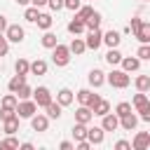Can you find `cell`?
I'll list each match as a JSON object with an SVG mask.
<instances>
[{
  "mask_svg": "<svg viewBox=\"0 0 150 150\" xmlns=\"http://www.w3.org/2000/svg\"><path fill=\"white\" fill-rule=\"evenodd\" d=\"M16 2H19V5H28L30 0H16Z\"/></svg>",
  "mask_w": 150,
  "mask_h": 150,
  "instance_id": "cell-52",
  "label": "cell"
},
{
  "mask_svg": "<svg viewBox=\"0 0 150 150\" xmlns=\"http://www.w3.org/2000/svg\"><path fill=\"white\" fill-rule=\"evenodd\" d=\"M5 38H7V42H23V38H26V30L19 26V23H7V28H5Z\"/></svg>",
  "mask_w": 150,
  "mask_h": 150,
  "instance_id": "cell-4",
  "label": "cell"
},
{
  "mask_svg": "<svg viewBox=\"0 0 150 150\" xmlns=\"http://www.w3.org/2000/svg\"><path fill=\"white\" fill-rule=\"evenodd\" d=\"M91 120H94V112H91V108H87V105H82V103H80V108L75 110V122L89 124Z\"/></svg>",
  "mask_w": 150,
  "mask_h": 150,
  "instance_id": "cell-11",
  "label": "cell"
},
{
  "mask_svg": "<svg viewBox=\"0 0 150 150\" xmlns=\"http://www.w3.org/2000/svg\"><path fill=\"white\" fill-rule=\"evenodd\" d=\"M68 49H70V54L80 56V54H84V52H87V45H84V40H82V38H73V42L68 45Z\"/></svg>",
  "mask_w": 150,
  "mask_h": 150,
  "instance_id": "cell-22",
  "label": "cell"
},
{
  "mask_svg": "<svg viewBox=\"0 0 150 150\" xmlns=\"http://www.w3.org/2000/svg\"><path fill=\"white\" fill-rule=\"evenodd\" d=\"M115 150H131V143L129 141H117L115 143Z\"/></svg>",
  "mask_w": 150,
  "mask_h": 150,
  "instance_id": "cell-46",
  "label": "cell"
},
{
  "mask_svg": "<svg viewBox=\"0 0 150 150\" xmlns=\"http://www.w3.org/2000/svg\"><path fill=\"white\" fill-rule=\"evenodd\" d=\"M122 42V35L117 33V30H108V33H103V45H108V47H117Z\"/></svg>",
  "mask_w": 150,
  "mask_h": 150,
  "instance_id": "cell-21",
  "label": "cell"
},
{
  "mask_svg": "<svg viewBox=\"0 0 150 150\" xmlns=\"http://www.w3.org/2000/svg\"><path fill=\"white\" fill-rule=\"evenodd\" d=\"M23 82H26V75H19V73H16V75H14V77H12L9 82H7V87H9V91L14 94V91H16V89H19V87H21Z\"/></svg>",
  "mask_w": 150,
  "mask_h": 150,
  "instance_id": "cell-31",
  "label": "cell"
},
{
  "mask_svg": "<svg viewBox=\"0 0 150 150\" xmlns=\"http://www.w3.org/2000/svg\"><path fill=\"white\" fill-rule=\"evenodd\" d=\"M84 30H87V28H84V21H82V19H77V16H75V19H70V21H68V33L80 35V33H84Z\"/></svg>",
  "mask_w": 150,
  "mask_h": 150,
  "instance_id": "cell-23",
  "label": "cell"
},
{
  "mask_svg": "<svg viewBox=\"0 0 150 150\" xmlns=\"http://www.w3.org/2000/svg\"><path fill=\"white\" fill-rule=\"evenodd\" d=\"M73 138H75V141H82V138H87V124H82V122H75V124H73Z\"/></svg>",
  "mask_w": 150,
  "mask_h": 150,
  "instance_id": "cell-28",
  "label": "cell"
},
{
  "mask_svg": "<svg viewBox=\"0 0 150 150\" xmlns=\"http://www.w3.org/2000/svg\"><path fill=\"white\" fill-rule=\"evenodd\" d=\"M12 115H16V112L9 110V108H0V120H7V117H12Z\"/></svg>",
  "mask_w": 150,
  "mask_h": 150,
  "instance_id": "cell-47",
  "label": "cell"
},
{
  "mask_svg": "<svg viewBox=\"0 0 150 150\" xmlns=\"http://www.w3.org/2000/svg\"><path fill=\"white\" fill-rule=\"evenodd\" d=\"M127 112H131V103H127V101L117 103V108H115V115H117V117H122V115H127Z\"/></svg>",
  "mask_w": 150,
  "mask_h": 150,
  "instance_id": "cell-38",
  "label": "cell"
},
{
  "mask_svg": "<svg viewBox=\"0 0 150 150\" xmlns=\"http://www.w3.org/2000/svg\"><path fill=\"white\" fill-rule=\"evenodd\" d=\"M84 45H87V49H98V47L103 45V33H101L98 28L89 30L87 38H84Z\"/></svg>",
  "mask_w": 150,
  "mask_h": 150,
  "instance_id": "cell-6",
  "label": "cell"
},
{
  "mask_svg": "<svg viewBox=\"0 0 150 150\" xmlns=\"http://www.w3.org/2000/svg\"><path fill=\"white\" fill-rule=\"evenodd\" d=\"M101 21H103V19H101V14L94 9V12L84 19V28H87V30H94V28H98V26H101Z\"/></svg>",
  "mask_w": 150,
  "mask_h": 150,
  "instance_id": "cell-20",
  "label": "cell"
},
{
  "mask_svg": "<svg viewBox=\"0 0 150 150\" xmlns=\"http://www.w3.org/2000/svg\"><path fill=\"white\" fill-rule=\"evenodd\" d=\"M16 103H19L16 94H5V96H2V108H9V110H14V108H16ZM14 112H16V110H14Z\"/></svg>",
  "mask_w": 150,
  "mask_h": 150,
  "instance_id": "cell-32",
  "label": "cell"
},
{
  "mask_svg": "<svg viewBox=\"0 0 150 150\" xmlns=\"http://www.w3.org/2000/svg\"><path fill=\"white\" fill-rule=\"evenodd\" d=\"M103 82H105V73H103V70H98V68H94V70L89 73V84H91L94 89H98Z\"/></svg>",
  "mask_w": 150,
  "mask_h": 150,
  "instance_id": "cell-17",
  "label": "cell"
},
{
  "mask_svg": "<svg viewBox=\"0 0 150 150\" xmlns=\"http://www.w3.org/2000/svg\"><path fill=\"white\" fill-rule=\"evenodd\" d=\"M91 12H94V7H89V5H84V7H82V5H80V9H77V12H75V16H77V19H82V21H84V19H87V16H89V14H91Z\"/></svg>",
  "mask_w": 150,
  "mask_h": 150,
  "instance_id": "cell-39",
  "label": "cell"
},
{
  "mask_svg": "<svg viewBox=\"0 0 150 150\" xmlns=\"http://www.w3.org/2000/svg\"><path fill=\"white\" fill-rule=\"evenodd\" d=\"M122 70L124 73H134V70H138L141 68V59H136V56H122Z\"/></svg>",
  "mask_w": 150,
  "mask_h": 150,
  "instance_id": "cell-13",
  "label": "cell"
},
{
  "mask_svg": "<svg viewBox=\"0 0 150 150\" xmlns=\"http://www.w3.org/2000/svg\"><path fill=\"white\" fill-rule=\"evenodd\" d=\"M30 5L40 9V7H45V5H47V0H30Z\"/></svg>",
  "mask_w": 150,
  "mask_h": 150,
  "instance_id": "cell-49",
  "label": "cell"
},
{
  "mask_svg": "<svg viewBox=\"0 0 150 150\" xmlns=\"http://www.w3.org/2000/svg\"><path fill=\"white\" fill-rule=\"evenodd\" d=\"M2 131H5L7 136L16 134V131H19V115H12V117L2 120Z\"/></svg>",
  "mask_w": 150,
  "mask_h": 150,
  "instance_id": "cell-15",
  "label": "cell"
},
{
  "mask_svg": "<svg viewBox=\"0 0 150 150\" xmlns=\"http://www.w3.org/2000/svg\"><path fill=\"white\" fill-rule=\"evenodd\" d=\"M33 101H35V105L38 108H45L49 101H54L52 98V91L47 89V87H38V89H33Z\"/></svg>",
  "mask_w": 150,
  "mask_h": 150,
  "instance_id": "cell-5",
  "label": "cell"
},
{
  "mask_svg": "<svg viewBox=\"0 0 150 150\" xmlns=\"http://www.w3.org/2000/svg\"><path fill=\"white\" fill-rule=\"evenodd\" d=\"M136 89L138 91H148L150 89V75H138L136 77Z\"/></svg>",
  "mask_w": 150,
  "mask_h": 150,
  "instance_id": "cell-33",
  "label": "cell"
},
{
  "mask_svg": "<svg viewBox=\"0 0 150 150\" xmlns=\"http://www.w3.org/2000/svg\"><path fill=\"white\" fill-rule=\"evenodd\" d=\"M98 98H101V96L94 94L91 89H80V91H77V101H80L82 105H87V108H94V103H96Z\"/></svg>",
  "mask_w": 150,
  "mask_h": 150,
  "instance_id": "cell-7",
  "label": "cell"
},
{
  "mask_svg": "<svg viewBox=\"0 0 150 150\" xmlns=\"http://www.w3.org/2000/svg\"><path fill=\"white\" fill-rule=\"evenodd\" d=\"M21 150H33V143H19Z\"/></svg>",
  "mask_w": 150,
  "mask_h": 150,
  "instance_id": "cell-51",
  "label": "cell"
},
{
  "mask_svg": "<svg viewBox=\"0 0 150 150\" xmlns=\"http://www.w3.org/2000/svg\"><path fill=\"white\" fill-rule=\"evenodd\" d=\"M35 23H38V28H42V30H49L52 28V23H54V19H52V14H38V19H35Z\"/></svg>",
  "mask_w": 150,
  "mask_h": 150,
  "instance_id": "cell-25",
  "label": "cell"
},
{
  "mask_svg": "<svg viewBox=\"0 0 150 150\" xmlns=\"http://www.w3.org/2000/svg\"><path fill=\"white\" fill-rule=\"evenodd\" d=\"M0 145H2V148H19V141H16L14 134H12V136H7L5 141H0Z\"/></svg>",
  "mask_w": 150,
  "mask_h": 150,
  "instance_id": "cell-40",
  "label": "cell"
},
{
  "mask_svg": "<svg viewBox=\"0 0 150 150\" xmlns=\"http://www.w3.org/2000/svg\"><path fill=\"white\" fill-rule=\"evenodd\" d=\"M105 61H108L110 66H117V63L122 61V54H120V49H117V47H110V49H108V54H105Z\"/></svg>",
  "mask_w": 150,
  "mask_h": 150,
  "instance_id": "cell-27",
  "label": "cell"
},
{
  "mask_svg": "<svg viewBox=\"0 0 150 150\" xmlns=\"http://www.w3.org/2000/svg\"><path fill=\"white\" fill-rule=\"evenodd\" d=\"M91 112H94V115H98V117H103L105 112H110V103H108L105 98H98V101L94 103V108H91Z\"/></svg>",
  "mask_w": 150,
  "mask_h": 150,
  "instance_id": "cell-24",
  "label": "cell"
},
{
  "mask_svg": "<svg viewBox=\"0 0 150 150\" xmlns=\"http://www.w3.org/2000/svg\"><path fill=\"white\" fill-rule=\"evenodd\" d=\"M30 127H33V131H47L49 117H47V115H33V117H30Z\"/></svg>",
  "mask_w": 150,
  "mask_h": 150,
  "instance_id": "cell-14",
  "label": "cell"
},
{
  "mask_svg": "<svg viewBox=\"0 0 150 150\" xmlns=\"http://www.w3.org/2000/svg\"><path fill=\"white\" fill-rule=\"evenodd\" d=\"M134 35H136L138 42H150V23H148V21H141V26L136 28Z\"/></svg>",
  "mask_w": 150,
  "mask_h": 150,
  "instance_id": "cell-16",
  "label": "cell"
},
{
  "mask_svg": "<svg viewBox=\"0 0 150 150\" xmlns=\"http://www.w3.org/2000/svg\"><path fill=\"white\" fill-rule=\"evenodd\" d=\"M136 59H141V61H148L150 59V45L148 42H141V47L136 52Z\"/></svg>",
  "mask_w": 150,
  "mask_h": 150,
  "instance_id": "cell-34",
  "label": "cell"
},
{
  "mask_svg": "<svg viewBox=\"0 0 150 150\" xmlns=\"http://www.w3.org/2000/svg\"><path fill=\"white\" fill-rule=\"evenodd\" d=\"M14 110H16V115H19L21 120H30V117L38 112V105H35V101H30V98H21Z\"/></svg>",
  "mask_w": 150,
  "mask_h": 150,
  "instance_id": "cell-3",
  "label": "cell"
},
{
  "mask_svg": "<svg viewBox=\"0 0 150 150\" xmlns=\"http://www.w3.org/2000/svg\"><path fill=\"white\" fill-rule=\"evenodd\" d=\"M117 127H120V117L115 112H105L103 122H101V129L103 131H117Z\"/></svg>",
  "mask_w": 150,
  "mask_h": 150,
  "instance_id": "cell-8",
  "label": "cell"
},
{
  "mask_svg": "<svg viewBox=\"0 0 150 150\" xmlns=\"http://www.w3.org/2000/svg\"><path fill=\"white\" fill-rule=\"evenodd\" d=\"M38 14H40V9H38V7H26V12H23V19H26L28 23H35Z\"/></svg>",
  "mask_w": 150,
  "mask_h": 150,
  "instance_id": "cell-37",
  "label": "cell"
},
{
  "mask_svg": "<svg viewBox=\"0 0 150 150\" xmlns=\"http://www.w3.org/2000/svg\"><path fill=\"white\" fill-rule=\"evenodd\" d=\"M145 105H150L148 94H145V91H138V94L134 96V108H136V110H141V108H145Z\"/></svg>",
  "mask_w": 150,
  "mask_h": 150,
  "instance_id": "cell-29",
  "label": "cell"
},
{
  "mask_svg": "<svg viewBox=\"0 0 150 150\" xmlns=\"http://www.w3.org/2000/svg\"><path fill=\"white\" fill-rule=\"evenodd\" d=\"M47 7L52 12H59V9H63V0H47Z\"/></svg>",
  "mask_w": 150,
  "mask_h": 150,
  "instance_id": "cell-43",
  "label": "cell"
},
{
  "mask_svg": "<svg viewBox=\"0 0 150 150\" xmlns=\"http://www.w3.org/2000/svg\"><path fill=\"white\" fill-rule=\"evenodd\" d=\"M40 42H42V47L52 49V47H56V42H59V40H56V35H54V33L45 30V35H42V40H40Z\"/></svg>",
  "mask_w": 150,
  "mask_h": 150,
  "instance_id": "cell-30",
  "label": "cell"
},
{
  "mask_svg": "<svg viewBox=\"0 0 150 150\" xmlns=\"http://www.w3.org/2000/svg\"><path fill=\"white\" fill-rule=\"evenodd\" d=\"M7 52H9V42L5 38V33H0V56H7Z\"/></svg>",
  "mask_w": 150,
  "mask_h": 150,
  "instance_id": "cell-42",
  "label": "cell"
},
{
  "mask_svg": "<svg viewBox=\"0 0 150 150\" xmlns=\"http://www.w3.org/2000/svg\"><path fill=\"white\" fill-rule=\"evenodd\" d=\"M105 82H108L110 87H115V89H127L129 82H131V77H129V73H124V70H110V73L105 75Z\"/></svg>",
  "mask_w": 150,
  "mask_h": 150,
  "instance_id": "cell-1",
  "label": "cell"
},
{
  "mask_svg": "<svg viewBox=\"0 0 150 150\" xmlns=\"http://www.w3.org/2000/svg\"><path fill=\"white\" fill-rule=\"evenodd\" d=\"M73 98H75V96H73V91H70L68 87L59 89V94H56V103H61L63 108H66V105H70V103H73Z\"/></svg>",
  "mask_w": 150,
  "mask_h": 150,
  "instance_id": "cell-18",
  "label": "cell"
},
{
  "mask_svg": "<svg viewBox=\"0 0 150 150\" xmlns=\"http://www.w3.org/2000/svg\"><path fill=\"white\" fill-rule=\"evenodd\" d=\"M45 110H47V117H49V120H59V117H61L63 105H61V103H56V101H49V103L45 105Z\"/></svg>",
  "mask_w": 150,
  "mask_h": 150,
  "instance_id": "cell-19",
  "label": "cell"
},
{
  "mask_svg": "<svg viewBox=\"0 0 150 150\" xmlns=\"http://www.w3.org/2000/svg\"><path fill=\"white\" fill-rule=\"evenodd\" d=\"M59 148H61V150H73V148H75V143H70V141H61V143H59Z\"/></svg>",
  "mask_w": 150,
  "mask_h": 150,
  "instance_id": "cell-48",
  "label": "cell"
},
{
  "mask_svg": "<svg viewBox=\"0 0 150 150\" xmlns=\"http://www.w3.org/2000/svg\"><path fill=\"white\" fill-rule=\"evenodd\" d=\"M52 61H54V66H68L70 63V49H68V45H59L56 42V47H52Z\"/></svg>",
  "mask_w": 150,
  "mask_h": 150,
  "instance_id": "cell-2",
  "label": "cell"
},
{
  "mask_svg": "<svg viewBox=\"0 0 150 150\" xmlns=\"http://www.w3.org/2000/svg\"><path fill=\"white\" fill-rule=\"evenodd\" d=\"M80 5H82V0H63V7H66V9H70V12H77V9H80Z\"/></svg>",
  "mask_w": 150,
  "mask_h": 150,
  "instance_id": "cell-41",
  "label": "cell"
},
{
  "mask_svg": "<svg viewBox=\"0 0 150 150\" xmlns=\"http://www.w3.org/2000/svg\"><path fill=\"white\" fill-rule=\"evenodd\" d=\"M103 138H105V131H103L101 127H91V129H87V141H89L91 145H101Z\"/></svg>",
  "mask_w": 150,
  "mask_h": 150,
  "instance_id": "cell-9",
  "label": "cell"
},
{
  "mask_svg": "<svg viewBox=\"0 0 150 150\" xmlns=\"http://www.w3.org/2000/svg\"><path fill=\"white\" fill-rule=\"evenodd\" d=\"M5 28H7V19L0 14V33H5Z\"/></svg>",
  "mask_w": 150,
  "mask_h": 150,
  "instance_id": "cell-50",
  "label": "cell"
},
{
  "mask_svg": "<svg viewBox=\"0 0 150 150\" xmlns=\"http://www.w3.org/2000/svg\"><path fill=\"white\" fill-rule=\"evenodd\" d=\"M136 112H141V120H143V122H150V105H145V108H141V110H136Z\"/></svg>",
  "mask_w": 150,
  "mask_h": 150,
  "instance_id": "cell-45",
  "label": "cell"
},
{
  "mask_svg": "<svg viewBox=\"0 0 150 150\" xmlns=\"http://www.w3.org/2000/svg\"><path fill=\"white\" fill-rule=\"evenodd\" d=\"M14 94H16V98L21 101V98H30V96H33V89H30V87H28V84L23 82V84H21V87H19V89H16Z\"/></svg>",
  "mask_w": 150,
  "mask_h": 150,
  "instance_id": "cell-36",
  "label": "cell"
},
{
  "mask_svg": "<svg viewBox=\"0 0 150 150\" xmlns=\"http://www.w3.org/2000/svg\"><path fill=\"white\" fill-rule=\"evenodd\" d=\"M28 73H33V75H45V73H47V61H42V59H35V61L30 63Z\"/></svg>",
  "mask_w": 150,
  "mask_h": 150,
  "instance_id": "cell-26",
  "label": "cell"
},
{
  "mask_svg": "<svg viewBox=\"0 0 150 150\" xmlns=\"http://www.w3.org/2000/svg\"><path fill=\"white\" fill-rule=\"evenodd\" d=\"M141 21H143V19H138V16H134V19H131V23L127 26V28H129V33H136V28L141 26Z\"/></svg>",
  "mask_w": 150,
  "mask_h": 150,
  "instance_id": "cell-44",
  "label": "cell"
},
{
  "mask_svg": "<svg viewBox=\"0 0 150 150\" xmlns=\"http://www.w3.org/2000/svg\"><path fill=\"white\" fill-rule=\"evenodd\" d=\"M28 68H30V61H26V59H19V61L14 63V70H16L19 75H28Z\"/></svg>",
  "mask_w": 150,
  "mask_h": 150,
  "instance_id": "cell-35",
  "label": "cell"
},
{
  "mask_svg": "<svg viewBox=\"0 0 150 150\" xmlns=\"http://www.w3.org/2000/svg\"><path fill=\"white\" fill-rule=\"evenodd\" d=\"M148 145H150V134L148 131H138L134 136V141H131V148L134 150H145Z\"/></svg>",
  "mask_w": 150,
  "mask_h": 150,
  "instance_id": "cell-10",
  "label": "cell"
},
{
  "mask_svg": "<svg viewBox=\"0 0 150 150\" xmlns=\"http://www.w3.org/2000/svg\"><path fill=\"white\" fill-rule=\"evenodd\" d=\"M136 124H138V117L134 115V110L120 117V127H122L124 131H134V129H136Z\"/></svg>",
  "mask_w": 150,
  "mask_h": 150,
  "instance_id": "cell-12",
  "label": "cell"
}]
</instances>
